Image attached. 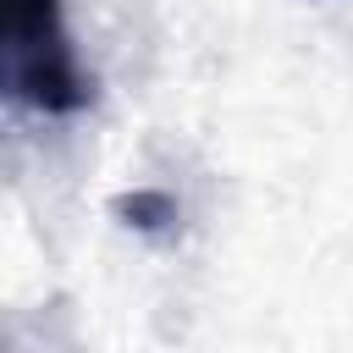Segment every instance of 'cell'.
I'll return each instance as SVG.
<instances>
[{
  "instance_id": "6da1fadb",
  "label": "cell",
  "mask_w": 353,
  "mask_h": 353,
  "mask_svg": "<svg viewBox=\"0 0 353 353\" xmlns=\"http://www.w3.org/2000/svg\"><path fill=\"white\" fill-rule=\"evenodd\" d=\"M0 83L33 116H77L94 99L61 0H0Z\"/></svg>"
}]
</instances>
